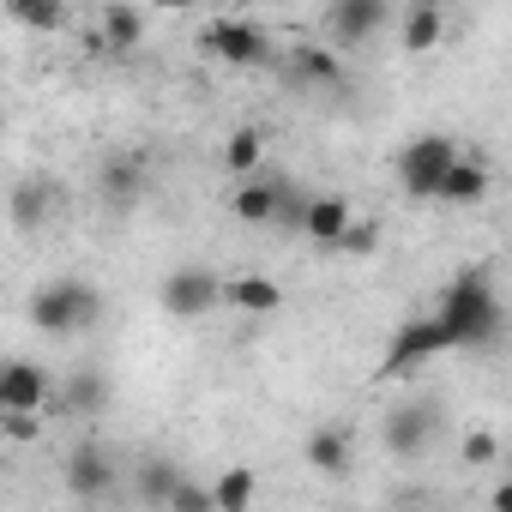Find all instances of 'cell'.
Masks as SVG:
<instances>
[{
  "label": "cell",
  "mask_w": 512,
  "mask_h": 512,
  "mask_svg": "<svg viewBox=\"0 0 512 512\" xmlns=\"http://www.w3.org/2000/svg\"><path fill=\"white\" fill-rule=\"evenodd\" d=\"M440 326H446V338H452V350H482V344H494L500 332H506V308H500V290L488 284V272L482 266H470V272H458L446 290H440Z\"/></svg>",
  "instance_id": "cell-1"
},
{
  "label": "cell",
  "mask_w": 512,
  "mask_h": 512,
  "mask_svg": "<svg viewBox=\"0 0 512 512\" xmlns=\"http://www.w3.org/2000/svg\"><path fill=\"white\" fill-rule=\"evenodd\" d=\"M97 320H103V296L79 278H55L31 296V326L49 332V338H67L79 326H97Z\"/></svg>",
  "instance_id": "cell-2"
},
{
  "label": "cell",
  "mask_w": 512,
  "mask_h": 512,
  "mask_svg": "<svg viewBox=\"0 0 512 512\" xmlns=\"http://www.w3.org/2000/svg\"><path fill=\"white\" fill-rule=\"evenodd\" d=\"M458 157H464V151H458L446 133H422V139H410V145L398 151V187H404V199H416V205L440 199V187H446V175H452Z\"/></svg>",
  "instance_id": "cell-3"
},
{
  "label": "cell",
  "mask_w": 512,
  "mask_h": 512,
  "mask_svg": "<svg viewBox=\"0 0 512 512\" xmlns=\"http://www.w3.org/2000/svg\"><path fill=\"white\" fill-rule=\"evenodd\" d=\"M446 350H452V338H446L440 314H416V320H404V326L392 332V344H386V356H380V374H410V368H422V362H434V356H446Z\"/></svg>",
  "instance_id": "cell-4"
},
{
  "label": "cell",
  "mask_w": 512,
  "mask_h": 512,
  "mask_svg": "<svg viewBox=\"0 0 512 512\" xmlns=\"http://www.w3.org/2000/svg\"><path fill=\"white\" fill-rule=\"evenodd\" d=\"M199 43L223 61V67H260L266 55H272V37H266V25L260 19H211L205 31H199Z\"/></svg>",
  "instance_id": "cell-5"
},
{
  "label": "cell",
  "mask_w": 512,
  "mask_h": 512,
  "mask_svg": "<svg viewBox=\"0 0 512 512\" xmlns=\"http://www.w3.org/2000/svg\"><path fill=\"white\" fill-rule=\"evenodd\" d=\"M223 284H229V278H217L211 266H175V272L163 278L157 302H163V314H175V320H199V314H211V308L223 302Z\"/></svg>",
  "instance_id": "cell-6"
},
{
  "label": "cell",
  "mask_w": 512,
  "mask_h": 512,
  "mask_svg": "<svg viewBox=\"0 0 512 512\" xmlns=\"http://www.w3.org/2000/svg\"><path fill=\"white\" fill-rule=\"evenodd\" d=\"M434 434H440V404H428V398L392 404L386 422H380V440H386L392 458H422L434 446Z\"/></svg>",
  "instance_id": "cell-7"
},
{
  "label": "cell",
  "mask_w": 512,
  "mask_h": 512,
  "mask_svg": "<svg viewBox=\"0 0 512 512\" xmlns=\"http://www.w3.org/2000/svg\"><path fill=\"white\" fill-rule=\"evenodd\" d=\"M67 488L79 494V500H103L115 482H121V470H115V452L103 446V440H79L73 452H67Z\"/></svg>",
  "instance_id": "cell-8"
},
{
  "label": "cell",
  "mask_w": 512,
  "mask_h": 512,
  "mask_svg": "<svg viewBox=\"0 0 512 512\" xmlns=\"http://www.w3.org/2000/svg\"><path fill=\"white\" fill-rule=\"evenodd\" d=\"M374 31H386V0H338V7H326L332 49H362Z\"/></svg>",
  "instance_id": "cell-9"
},
{
  "label": "cell",
  "mask_w": 512,
  "mask_h": 512,
  "mask_svg": "<svg viewBox=\"0 0 512 512\" xmlns=\"http://www.w3.org/2000/svg\"><path fill=\"white\" fill-rule=\"evenodd\" d=\"M284 193H290V181H284V175H247V181H235L229 211H235L241 223H278Z\"/></svg>",
  "instance_id": "cell-10"
},
{
  "label": "cell",
  "mask_w": 512,
  "mask_h": 512,
  "mask_svg": "<svg viewBox=\"0 0 512 512\" xmlns=\"http://www.w3.org/2000/svg\"><path fill=\"white\" fill-rule=\"evenodd\" d=\"M145 187H151L145 157H109V163H103V175H97V193H103V205H109V211H133V205L145 199Z\"/></svg>",
  "instance_id": "cell-11"
},
{
  "label": "cell",
  "mask_w": 512,
  "mask_h": 512,
  "mask_svg": "<svg viewBox=\"0 0 512 512\" xmlns=\"http://www.w3.org/2000/svg\"><path fill=\"white\" fill-rule=\"evenodd\" d=\"M0 410H49V374L37 362H7L0 368Z\"/></svg>",
  "instance_id": "cell-12"
},
{
  "label": "cell",
  "mask_w": 512,
  "mask_h": 512,
  "mask_svg": "<svg viewBox=\"0 0 512 512\" xmlns=\"http://www.w3.org/2000/svg\"><path fill=\"white\" fill-rule=\"evenodd\" d=\"M290 79L308 85V91H338L344 85V55L332 43H302V49H290Z\"/></svg>",
  "instance_id": "cell-13"
},
{
  "label": "cell",
  "mask_w": 512,
  "mask_h": 512,
  "mask_svg": "<svg viewBox=\"0 0 512 512\" xmlns=\"http://www.w3.org/2000/svg\"><path fill=\"white\" fill-rule=\"evenodd\" d=\"M356 229V217H350V205H344V193H314V205H308V223H302V235L314 241V247H344V235Z\"/></svg>",
  "instance_id": "cell-14"
},
{
  "label": "cell",
  "mask_w": 512,
  "mask_h": 512,
  "mask_svg": "<svg viewBox=\"0 0 512 512\" xmlns=\"http://www.w3.org/2000/svg\"><path fill=\"white\" fill-rule=\"evenodd\" d=\"M302 452H308V464H314L320 476H332V482H338V476L350 470V458H356V446H350V428H344V422H320V428L308 434V446H302Z\"/></svg>",
  "instance_id": "cell-15"
},
{
  "label": "cell",
  "mask_w": 512,
  "mask_h": 512,
  "mask_svg": "<svg viewBox=\"0 0 512 512\" xmlns=\"http://www.w3.org/2000/svg\"><path fill=\"white\" fill-rule=\"evenodd\" d=\"M223 302H229L235 314H278V308H284V290H278L272 278H260V272H241V278L223 284Z\"/></svg>",
  "instance_id": "cell-16"
},
{
  "label": "cell",
  "mask_w": 512,
  "mask_h": 512,
  "mask_svg": "<svg viewBox=\"0 0 512 512\" xmlns=\"http://www.w3.org/2000/svg\"><path fill=\"white\" fill-rule=\"evenodd\" d=\"M181 482H187V470H181L175 458H163V452H157V458H145V464H139V476H133L139 500H145V506H157V512H169V500H175V488H181Z\"/></svg>",
  "instance_id": "cell-17"
},
{
  "label": "cell",
  "mask_w": 512,
  "mask_h": 512,
  "mask_svg": "<svg viewBox=\"0 0 512 512\" xmlns=\"http://www.w3.org/2000/svg\"><path fill=\"white\" fill-rule=\"evenodd\" d=\"M139 37H145V13H133V7H103L97 13V49H139Z\"/></svg>",
  "instance_id": "cell-18"
},
{
  "label": "cell",
  "mask_w": 512,
  "mask_h": 512,
  "mask_svg": "<svg viewBox=\"0 0 512 512\" xmlns=\"http://www.w3.org/2000/svg\"><path fill=\"white\" fill-rule=\"evenodd\" d=\"M482 193H488V163H476V157H458L452 163V175H446V187H440V205H482Z\"/></svg>",
  "instance_id": "cell-19"
},
{
  "label": "cell",
  "mask_w": 512,
  "mask_h": 512,
  "mask_svg": "<svg viewBox=\"0 0 512 512\" xmlns=\"http://www.w3.org/2000/svg\"><path fill=\"white\" fill-rule=\"evenodd\" d=\"M446 37V13L434 7V0H416V7H404V49H440Z\"/></svg>",
  "instance_id": "cell-20"
},
{
  "label": "cell",
  "mask_w": 512,
  "mask_h": 512,
  "mask_svg": "<svg viewBox=\"0 0 512 512\" xmlns=\"http://www.w3.org/2000/svg\"><path fill=\"white\" fill-rule=\"evenodd\" d=\"M211 494H217V512H253V494H260V476H253L247 464H229V470L211 482Z\"/></svg>",
  "instance_id": "cell-21"
},
{
  "label": "cell",
  "mask_w": 512,
  "mask_h": 512,
  "mask_svg": "<svg viewBox=\"0 0 512 512\" xmlns=\"http://www.w3.org/2000/svg\"><path fill=\"white\" fill-rule=\"evenodd\" d=\"M260 151H266V139H260V127H235V133L223 139V169L247 181L253 169H260Z\"/></svg>",
  "instance_id": "cell-22"
},
{
  "label": "cell",
  "mask_w": 512,
  "mask_h": 512,
  "mask_svg": "<svg viewBox=\"0 0 512 512\" xmlns=\"http://www.w3.org/2000/svg\"><path fill=\"white\" fill-rule=\"evenodd\" d=\"M43 211H49V187H43V181H19V187H13V223H19V229H37Z\"/></svg>",
  "instance_id": "cell-23"
},
{
  "label": "cell",
  "mask_w": 512,
  "mask_h": 512,
  "mask_svg": "<svg viewBox=\"0 0 512 512\" xmlns=\"http://www.w3.org/2000/svg\"><path fill=\"white\" fill-rule=\"evenodd\" d=\"M67 404H73L79 416L103 410V404H109V380H103V374H73V380H67Z\"/></svg>",
  "instance_id": "cell-24"
},
{
  "label": "cell",
  "mask_w": 512,
  "mask_h": 512,
  "mask_svg": "<svg viewBox=\"0 0 512 512\" xmlns=\"http://www.w3.org/2000/svg\"><path fill=\"white\" fill-rule=\"evenodd\" d=\"M7 13L31 31H61L67 25V7H37V0H7Z\"/></svg>",
  "instance_id": "cell-25"
},
{
  "label": "cell",
  "mask_w": 512,
  "mask_h": 512,
  "mask_svg": "<svg viewBox=\"0 0 512 512\" xmlns=\"http://www.w3.org/2000/svg\"><path fill=\"white\" fill-rule=\"evenodd\" d=\"M0 428H7L13 446H31L43 440V410H0Z\"/></svg>",
  "instance_id": "cell-26"
},
{
  "label": "cell",
  "mask_w": 512,
  "mask_h": 512,
  "mask_svg": "<svg viewBox=\"0 0 512 512\" xmlns=\"http://www.w3.org/2000/svg\"><path fill=\"white\" fill-rule=\"evenodd\" d=\"M169 512H217V494H211V482H181L175 488V500H169Z\"/></svg>",
  "instance_id": "cell-27"
},
{
  "label": "cell",
  "mask_w": 512,
  "mask_h": 512,
  "mask_svg": "<svg viewBox=\"0 0 512 512\" xmlns=\"http://www.w3.org/2000/svg\"><path fill=\"white\" fill-rule=\"evenodd\" d=\"M488 458H494V434H482V428L464 434V464H488Z\"/></svg>",
  "instance_id": "cell-28"
},
{
  "label": "cell",
  "mask_w": 512,
  "mask_h": 512,
  "mask_svg": "<svg viewBox=\"0 0 512 512\" xmlns=\"http://www.w3.org/2000/svg\"><path fill=\"white\" fill-rule=\"evenodd\" d=\"M374 241H380V229H374V223H356V229L344 235V253H374Z\"/></svg>",
  "instance_id": "cell-29"
},
{
  "label": "cell",
  "mask_w": 512,
  "mask_h": 512,
  "mask_svg": "<svg viewBox=\"0 0 512 512\" xmlns=\"http://www.w3.org/2000/svg\"><path fill=\"white\" fill-rule=\"evenodd\" d=\"M488 506H494V512H512V476H506V482L494 488V500H488Z\"/></svg>",
  "instance_id": "cell-30"
},
{
  "label": "cell",
  "mask_w": 512,
  "mask_h": 512,
  "mask_svg": "<svg viewBox=\"0 0 512 512\" xmlns=\"http://www.w3.org/2000/svg\"><path fill=\"white\" fill-rule=\"evenodd\" d=\"M410 512H434V506H410Z\"/></svg>",
  "instance_id": "cell-31"
}]
</instances>
